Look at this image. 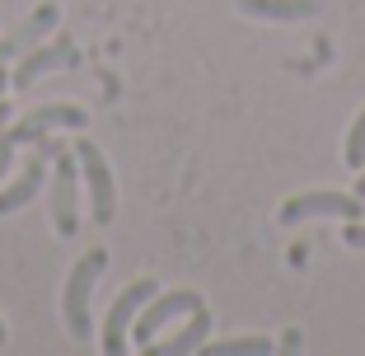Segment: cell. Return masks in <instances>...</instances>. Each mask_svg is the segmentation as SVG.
<instances>
[{
	"label": "cell",
	"mask_w": 365,
	"mask_h": 356,
	"mask_svg": "<svg viewBox=\"0 0 365 356\" xmlns=\"http://www.w3.org/2000/svg\"><path fill=\"white\" fill-rule=\"evenodd\" d=\"M160 291L150 277H140V281H131L127 291L118 295V300L108 305V314H103V333H98V347H103V356H118V352H127V342H131V324H136V314L150 305V295Z\"/></svg>",
	"instance_id": "cell-3"
},
{
	"label": "cell",
	"mask_w": 365,
	"mask_h": 356,
	"mask_svg": "<svg viewBox=\"0 0 365 356\" xmlns=\"http://www.w3.org/2000/svg\"><path fill=\"white\" fill-rule=\"evenodd\" d=\"M365 202L356 193H300V197H290V202H281L277 220L281 225H300V220H361Z\"/></svg>",
	"instance_id": "cell-5"
},
{
	"label": "cell",
	"mask_w": 365,
	"mask_h": 356,
	"mask_svg": "<svg viewBox=\"0 0 365 356\" xmlns=\"http://www.w3.org/2000/svg\"><path fill=\"white\" fill-rule=\"evenodd\" d=\"M10 164H14V141H5V136H0V183L10 178Z\"/></svg>",
	"instance_id": "cell-15"
},
{
	"label": "cell",
	"mask_w": 365,
	"mask_h": 356,
	"mask_svg": "<svg viewBox=\"0 0 365 356\" xmlns=\"http://www.w3.org/2000/svg\"><path fill=\"white\" fill-rule=\"evenodd\" d=\"M346 244L365 248V220H346Z\"/></svg>",
	"instance_id": "cell-16"
},
{
	"label": "cell",
	"mask_w": 365,
	"mask_h": 356,
	"mask_svg": "<svg viewBox=\"0 0 365 356\" xmlns=\"http://www.w3.org/2000/svg\"><path fill=\"white\" fill-rule=\"evenodd\" d=\"M192 310H202V295H197V291H169V295L155 291L150 305H145V310L136 314V324H131V342L145 352L160 328H169L173 319H182V314H192Z\"/></svg>",
	"instance_id": "cell-7"
},
{
	"label": "cell",
	"mask_w": 365,
	"mask_h": 356,
	"mask_svg": "<svg viewBox=\"0 0 365 356\" xmlns=\"http://www.w3.org/2000/svg\"><path fill=\"white\" fill-rule=\"evenodd\" d=\"M66 151V141L61 136H38L33 141V151H29V160L19 164V173H14V183H5L0 188V216H14V211H24V206L38 197V188L47 183V173H52V160Z\"/></svg>",
	"instance_id": "cell-1"
},
{
	"label": "cell",
	"mask_w": 365,
	"mask_h": 356,
	"mask_svg": "<svg viewBox=\"0 0 365 356\" xmlns=\"http://www.w3.org/2000/svg\"><path fill=\"white\" fill-rule=\"evenodd\" d=\"M103 272H108V253H103V248H89L85 258L71 268V277H66L61 314H66L71 337H89V333H94V328H89V295H94V286H98Z\"/></svg>",
	"instance_id": "cell-2"
},
{
	"label": "cell",
	"mask_w": 365,
	"mask_h": 356,
	"mask_svg": "<svg viewBox=\"0 0 365 356\" xmlns=\"http://www.w3.org/2000/svg\"><path fill=\"white\" fill-rule=\"evenodd\" d=\"M323 10V0H239V14L267 24H300Z\"/></svg>",
	"instance_id": "cell-11"
},
{
	"label": "cell",
	"mask_w": 365,
	"mask_h": 356,
	"mask_svg": "<svg viewBox=\"0 0 365 356\" xmlns=\"http://www.w3.org/2000/svg\"><path fill=\"white\" fill-rule=\"evenodd\" d=\"M281 347H286V352H300V333H295V328H290V333L281 337Z\"/></svg>",
	"instance_id": "cell-17"
},
{
	"label": "cell",
	"mask_w": 365,
	"mask_h": 356,
	"mask_svg": "<svg viewBox=\"0 0 365 356\" xmlns=\"http://www.w3.org/2000/svg\"><path fill=\"white\" fill-rule=\"evenodd\" d=\"M52 225L61 239H76L80 230V160H71V151H61L52 160Z\"/></svg>",
	"instance_id": "cell-4"
},
{
	"label": "cell",
	"mask_w": 365,
	"mask_h": 356,
	"mask_svg": "<svg viewBox=\"0 0 365 356\" xmlns=\"http://www.w3.org/2000/svg\"><path fill=\"white\" fill-rule=\"evenodd\" d=\"M5 118H10V108H5V103H0V131H5Z\"/></svg>",
	"instance_id": "cell-19"
},
{
	"label": "cell",
	"mask_w": 365,
	"mask_h": 356,
	"mask_svg": "<svg viewBox=\"0 0 365 356\" xmlns=\"http://www.w3.org/2000/svg\"><path fill=\"white\" fill-rule=\"evenodd\" d=\"M346 164L351 169H365V108H361V118L351 122V131H346Z\"/></svg>",
	"instance_id": "cell-14"
},
{
	"label": "cell",
	"mask_w": 365,
	"mask_h": 356,
	"mask_svg": "<svg viewBox=\"0 0 365 356\" xmlns=\"http://www.w3.org/2000/svg\"><path fill=\"white\" fill-rule=\"evenodd\" d=\"M206 352L211 356H267L272 342L253 333V337H230V342H206Z\"/></svg>",
	"instance_id": "cell-13"
},
{
	"label": "cell",
	"mask_w": 365,
	"mask_h": 356,
	"mask_svg": "<svg viewBox=\"0 0 365 356\" xmlns=\"http://www.w3.org/2000/svg\"><path fill=\"white\" fill-rule=\"evenodd\" d=\"M76 160H80V178L89 188V206H94V225H108L118 216V188H113V169H108L103 151L94 141H76Z\"/></svg>",
	"instance_id": "cell-6"
},
{
	"label": "cell",
	"mask_w": 365,
	"mask_h": 356,
	"mask_svg": "<svg viewBox=\"0 0 365 356\" xmlns=\"http://www.w3.org/2000/svg\"><path fill=\"white\" fill-rule=\"evenodd\" d=\"M56 24H61V10H56V5H38L29 19L14 24V29L0 38V66H5V61H19L24 52H33L47 33H56Z\"/></svg>",
	"instance_id": "cell-10"
},
{
	"label": "cell",
	"mask_w": 365,
	"mask_h": 356,
	"mask_svg": "<svg viewBox=\"0 0 365 356\" xmlns=\"http://www.w3.org/2000/svg\"><path fill=\"white\" fill-rule=\"evenodd\" d=\"M356 197H361V202H365V173H361V183H356Z\"/></svg>",
	"instance_id": "cell-18"
},
{
	"label": "cell",
	"mask_w": 365,
	"mask_h": 356,
	"mask_svg": "<svg viewBox=\"0 0 365 356\" xmlns=\"http://www.w3.org/2000/svg\"><path fill=\"white\" fill-rule=\"evenodd\" d=\"M5 337H10V333H5V319H0V347H5Z\"/></svg>",
	"instance_id": "cell-20"
},
{
	"label": "cell",
	"mask_w": 365,
	"mask_h": 356,
	"mask_svg": "<svg viewBox=\"0 0 365 356\" xmlns=\"http://www.w3.org/2000/svg\"><path fill=\"white\" fill-rule=\"evenodd\" d=\"M89 113L85 108H66V103H47V108H29L14 127H5L0 136L14 141V146H29V141L47 136V131H61V127H85Z\"/></svg>",
	"instance_id": "cell-9"
},
{
	"label": "cell",
	"mask_w": 365,
	"mask_h": 356,
	"mask_svg": "<svg viewBox=\"0 0 365 356\" xmlns=\"http://www.w3.org/2000/svg\"><path fill=\"white\" fill-rule=\"evenodd\" d=\"M71 66H80V52L71 38H52V43H38L33 52L19 56V66H14L10 85L14 89H33V80L52 76V71H71Z\"/></svg>",
	"instance_id": "cell-8"
},
{
	"label": "cell",
	"mask_w": 365,
	"mask_h": 356,
	"mask_svg": "<svg viewBox=\"0 0 365 356\" xmlns=\"http://www.w3.org/2000/svg\"><path fill=\"white\" fill-rule=\"evenodd\" d=\"M206 333H211V314H206V305H202V310L187 314V324H182L173 337L150 342V352H155V356H187V352H202V347H206Z\"/></svg>",
	"instance_id": "cell-12"
}]
</instances>
